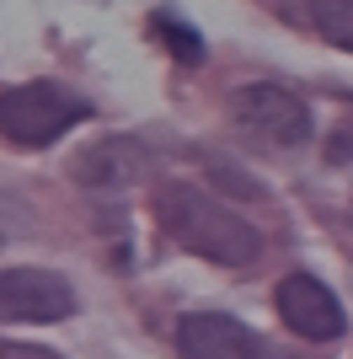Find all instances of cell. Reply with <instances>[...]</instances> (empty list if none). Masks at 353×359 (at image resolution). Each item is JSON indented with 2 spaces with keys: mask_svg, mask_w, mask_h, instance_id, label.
<instances>
[{
  "mask_svg": "<svg viewBox=\"0 0 353 359\" xmlns=\"http://www.w3.org/2000/svg\"><path fill=\"white\" fill-rule=\"evenodd\" d=\"M182 359H263V338L225 311H188L176 322Z\"/></svg>",
  "mask_w": 353,
  "mask_h": 359,
  "instance_id": "8992f818",
  "label": "cell"
},
{
  "mask_svg": "<svg viewBox=\"0 0 353 359\" xmlns=\"http://www.w3.org/2000/svg\"><path fill=\"white\" fill-rule=\"evenodd\" d=\"M326 161H338V166H348V161H353V123H342L338 135L326 140Z\"/></svg>",
  "mask_w": 353,
  "mask_h": 359,
  "instance_id": "30bf717a",
  "label": "cell"
},
{
  "mask_svg": "<svg viewBox=\"0 0 353 359\" xmlns=\"http://www.w3.org/2000/svg\"><path fill=\"white\" fill-rule=\"evenodd\" d=\"M155 220L166 225V236H176V247H188L209 263H225V269H247L263 252L257 225H247L220 198H209L204 188H182V182L161 188L155 194Z\"/></svg>",
  "mask_w": 353,
  "mask_h": 359,
  "instance_id": "6da1fadb",
  "label": "cell"
},
{
  "mask_svg": "<svg viewBox=\"0 0 353 359\" xmlns=\"http://www.w3.org/2000/svg\"><path fill=\"white\" fill-rule=\"evenodd\" d=\"M310 22L332 48H348L353 54V0H316L310 6Z\"/></svg>",
  "mask_w": 353,
  "mask_h": 359,
  "instance_id": "ba28073f",
  "label": "cell"
},
{
  "mask_svg": "<svg viewBox=\"0 0 353 359\" xmlns=\"http://www.w3.org/2000/svg\"><path fill=\"white\" fill-rule=\"evenodd\" d=\"M75 182H86V188H102V194H118V188H129L150 172V150L139 140H102V145H91L75 156Z\"/></svg>",
  "mask_w": 353,
  "mask_h": 359,
  "instance_id": "52a82bcc",
  "label": "cell"
},
{
  "mask_svg": "<svg viewBox=\"0 0 353 359\" xmlns=\"http://www.w3.org/2000/svg\"><path fill=\"white\" fill-rule=\"evenodd\" d=\"M150 27H155V38H161V43L172 48V54H176L182 65H204V38H198L193 27H182V22H176L172 11L150 16Z\"/></svg>",
  "mask_w": 353,
  "mask_h": 359,
  "instance_id": "9c48e42d",
  "label": "cell"
},
{
  "mask_svg": "<svg viewBox=\"0 0 353 359\" xmlns=\"http://www.w3.org/2000/svg\"><path fill=\"white\" fill-rule=\"evenodd\" d=\"M0 359H59L54 348H38V344H11V338H0Z\"/></svg>",
  "mask_w": 353,
  "mask_h": 359,
  "instance_id": "8fae6325",
  "label": "cell"
},
{
  "mask_svg": "<svg viewBox=\"0 0 353 359\" xmlns=\"http://www.w3.org/2000/svg\"><path fill=\"white\" fill-rule=\"evenodd\" d=\"M70 311L75 290L54 269H0V322H59Z\"/></svg>",
  "mask_w": 353,
  "mask_h": 359,
  "instance_id": "277c9868",
  "label": "cell"
},
{
  "mask_svg": "<svg viewBox=\"0 0 353 359\" xmlns=\"http://www.w3.org/2000/svg\"><path fill=\"white\" fill-rule=\"evenodd\" d=\"M235 123L251 129L268 145H300L310 135V113L294 91L273 86V81H251V86L235 91Z\"/></svg>",
  "mask_w": 353,
  "mask_h": 359,
  "instance_id": "3957f363",
  "label": "cell"
},
{
  "mask_svg": "<svg viewBox=\"0 0 353 359\" xmlns=\"http://www.w3.org/2000/svg\"><path fill=\"white\" fill-rule=\"evenodd\" d=\"M86 118H91V107L81 97H70L64 86H54V81H27V86L0 91V135L11 145L43 150Z\"/></svg>",
  "mask_w": 353,
  "mask_h": 359,
  "instance_id": "7a4b0ae2",
  "label": "cell"
},
{
  "mask_svg": "<svg viewBox=\"0 0 353 359\" xmlns=\"http://www.w3.org/2000/svg\"><path fill=\"white\" fill-rule=\"evenodd\" d=\"M273 306H279L284 327L300 332V338H310V344H332V338H342V327H348L342 300L332 295L321 279H310V273H289V279H279Z\"/></svg>",
  "mask_w": 353,
  "mask_h": 359,
  "instance_id": "5b68a950",
  "label": "cell"
}]
</instances>
